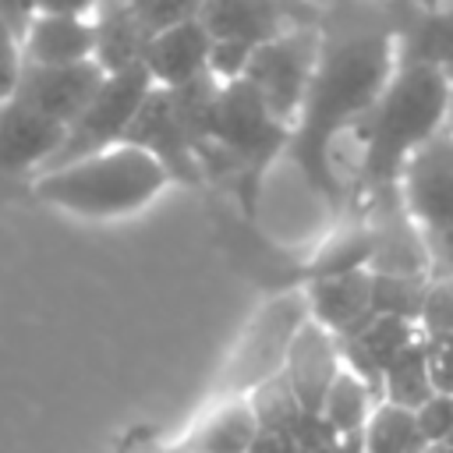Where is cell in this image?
<instances>
[{
	"mask_svg": "<svg viewBox=\"0 0 453 453\" xmlns=\"http://www.w3.org/2000/svg\"><path fill=\"white\" fill-rule=\"evenodd\" d=\"M396 71L389 18L375 25H350L333 32L322 25L319 60L294 120L287 159L301 170L304 184L340 219L350 212V184L336 166V142L357 127V120L382 96Z\"/></svg>",
	"mask_w": 453,
	"mask_h": 453,
	"instance_id": "6da1fadb",
	"label": "cell"
},
{
	"mask_svg": "<svg viewBox=\"0 0 453 453\" xmlns=\"http://www.w3.org/2000/svg\"><path fill=\"white\" fill-rule=\"evenodd\" d=\"M449 78L439 67H396L382 96L357 120V170L350 177V212L400 195L407 159L446 131Z\"/></svg>",
	"mask_w": 453,
	"mask_h": 453,
	"instance_id": "7a4b0ae2",
	"label": "cell"
},
{
	"mask_svg": "<svg viewBox=\"0 0 453 453\" xmlns=\"http://www.w3.org/2000/svg\"><path fill=\"white\" fill-rule=\"evenodd\" d=\"M294 124L280 120L265 99L241 78L219 88L212 142L198 152L205 184L223 188L244 219H258L262 180L290 149Z\"/></svg>",
	"mask_w": 453,
	"mask_h": 453,
	"instance_id": "3957f363",
	"label": "cell"
},
{
	"mask_svg": "<svg viewBox=\"0 0 453 453\" xmlns=\"http://www.w3.org/2000/svg\"><path fill=\"white\" fill-rule=\"evenodd\" d=\"M166 184H170V173L145 149L120 142L96 156L74 159L60 170L39 173L32 191L35 198L64 212L110 219V216H127L149 205Z\"/></svg>",
	"mask_w": 453,
	"mask_h": 453,
	"instance_id": "277c9868",
	"label": "cell"
},
{
	"mask_svg": "<svg viewBox=\"0 0 453 453\" xmlns=\"http://www.w3.org/2000/svg\"><path fill=\"white\" fill-rule=\"evenodd\" d=\"M149 92H152V78H149L145 64L106 74L99 92L88 99V106L67 124V134H64L60 149L53 152V159L39 173L60 170L74 159H85V156H96L110 145H120L127 124L134 120V113H138V106L145 103Z\"/></svg>",
	"mask_w": 453,
	"mask_h": 453,
	"instance_id": "5b68a950",
	"label": "cell"
},
{
	"mask_svg": "<svg viewBox=\"0 0 453 453\" xmlns=\"http://www.w3.org/2000/svg\"><path fill=\"white\" fill-rule=\"evenodd\" d=\"M319 46H322V28H294L251 50L244 81L287 124H294L301 113V103L319 60Z\"/></svg>",
	"mask_w": 453,
	"mask_h": 453,
	"instance_id": "8992f818",
	"label": "cell"
},
{
	"mask_svg": "<svg viewBox=\"0 0 453 453\" xmlns=\"http://www.w3.org/2000/svg\"><path fill=\"white\" fill-rule=\"evenodd\" d=\"M202 25L212 39L262 46L294 28H322L326 11L315 0H202Z\"/></svg>",
	"mask_w": 453,
	"mask_h": 453,
	"instance_id": "52a82bcc",
	"label": "cell"
},
{
	"mask_svg": "<svg viewBox=\"0 0 453 453\" xmlns=\"http://www.w3.org/2000/svg\"><path fill=\"white\" fill-rule=\"evenodd\" d=\"M400 198L421 230V241L453 234V134L439 131L403 166Z\"/></svg>",
	"mask_w": 453,
	"mask_h": 453,
	"instance_id": "ba28073f",
	"label": "cell"
},
{
	"mask_svg": "<svg viewBox=\"0 0 453 453\" xmlns=\"http://www.w3.org/2000/svg\"><path fill=\"white\" fill-rule=\"evenodd\" d=\"M304 319H308L304 294L301 290H287L251 322V329L241 340L234 361L226 365V372L237 375V382H234L237 396H248L258 382H265L269 375L283 372L287 347H290V340H294V333H297V326Z\"/></svg>",
	"mask_w": 453,
	"mask_h": 453,
	"instance_id": "9c48e42d",
	"label": "cell"
},
{
	"mask_svg": "<svg viewBox=\"0 0 453 453\" xmlns=\"http://www.w3.org/2000/svg\"><path fill=\"white\" fill-rule=\"evenodd\" d=\"M124 142L134 145V149H145L166 173L170 180L177 184H188V188H202L205 184V173L198 166V156L173 113V103H170V92L152 85V92L145 96V103L138 106L134 120L127 124L124 131Z\"/></svg>",
	"mask_w": 453,
	"mask_h": 453,
	"instance_id": "30bf717a",
	"label": "cell"
},
{
	"mask_svg": "<svg viewBox=\"0 0 453 453\" xmlns=\"http://www.w3.org/2000/svg\"><path fill=\"white\" fill-rule=\"evenodd\" d=\"M106 71L96 60H81V64H21L18 85H14V99H21L25 106L39 110L42 117L57 120V124H71L88 99L99 92Z\"/></svg>",
	"mask_w": 453,
	"mask_h": 453,
	"instance_id": "8fae6325",
	"label": "cell"
},
{
	"mask_svg": "<svg viewBox=\"0 0 453 453\" xmlns=\"http://www.w3.org/2000/svg\"><path fill=\"white\" fill-rule=\"evenodd\" d=\"M393 28V50L396 67H439L446 71L453 64V7H418L411 0H400L389 14Z\"/></svg>",
	"mask_w": 453,
	"mask_h": 453,
	"instance_id": "7c38bea8",
	"label": "cell"
},
{
	"mask_svg": "<svg viewBox=\"0 0 453 453\" xmlns=\"http://www.w3.org/2000/svg\"><path fill=\"white\" fill-rule=\"evenodd\" d=\"M340 347H336V336L329 329H322L319 322L304 319L287 347V357H283V375L297 396V403L308 411V414H319L322 411V400L340 372Z\"/></svg>",
	"mask_w": 453,
	"mask_h": 453,
	"instance_id": "4fadbf2b",
	"label": "cell"
},
{
	"mask_svg": "<svg viewBox=\"0 0 453 453\" xmlns=\"http://www.w3.org/2000/svg\"><path fill=\"white\" fill-rule=\"evenodd\" d=\"M67 127L42 117L39 110L25 106L21 99L0 103V170L21 173V170H42L53 152L60 149Z\"/></svg>",
	"mask_w": 453,
	"mask_h": 453,
	"instance_id": "5bb4252c",
	"label": "cell"
},
{
	"mask_svg": "<svg viewBox=\"0 0 453 453\" xmlns=\"http://www.w3.org/2000/svg\"><path fill=\"white\" fill-rule=\"evenodd\" d=\"M209 50H212L209 28L202 25V18H191V21H180L166 32L152 35L142 64H145L152 85L177 88L209 71Z\"/></svg>",
	"mask_w": 453,
	"mask_h": 453,
	"instance_id": "9a60e30c",
	"label": "cell"
},
{
	"mask_svg": "<svg viewBox=\"0 0 453 453\" xmlns=\"http://www.w3.org/2000/svg\"><path fill=\"white\" fill-rule=\"evenodd\" d=\"M304 304H308V319L319 322L322 329H329L336 340L357 333L372 311V273L368 269H354V273H340V276H322L311 280L308 287H301Z\"/></svg>",
	"mask_w": 453,
	"mask_h": 453,
	"instance_id": "2e32d148",
	"label": "cell"
},
{
	"mask_svg": "<svg viewBox=\"0 0 453 453\" xmlns=\"http://www.w3.org/2000/svg\"><path fill=\"white\" fill-rule=\"evenodd\" d=\"M96 57L92 18L78 14H32L21 32V60L25 64H81Z\"/></svg>",
	"mask_w": 453,
	"mask_h": 453,
	"instance_id": "e0dca14e",
	"label": "cell"
},
{
	"mask_svg": "<svg viewBox=\"0 0 453 453\" xmlns=\"http://www.w3.org/2000/svg\"><path fill=\"white\" fill-rule=\"evenodd\" d=\"M92 32H96V64L106 74L138 67L149 46V32L127 7V0H99L92 11Z\"/></svg>",
	"mask_w": 453,
	"mask_h": 453,
	"instance_id": "ac0fdd59",
	"label": "cell"
},
{
	"mask_svg": "<svg viewBox=\"0 0 453 453\" xmlns=\"http://www.w3.org/2000/svg\"><path fill=\"white\" fill-rule=\"evenodd\" d=\"M258 435V418L248 403V396L223 400L191 435V453H248V446Z\"/></svg>",
	"mask_w": 453,
	"mask_h": 453,
	"instance_id": "d6986e66",
	"label": "cell"
},
{
	"mask_svg": "<svg viewBox=\"0 0 453 453\" xmlns=\"http://www.w3.org/2000/svg\"><path fill=\"white\" fill-rule=\"evenodd\" d=\"M365 449L368 453H428L418 418L407 407H396L389 400H379L365 421Z\"/></svg>",
	"mask_w": 453,
	"mask_h": 453,
	"instance_id": "ffe728a7",
	"label": "cell"
},
{
	"mask_svg": "<svg viewBox=\"0 0 453 453\" xmlns=\"http://www.w3.org/2000/svg\"><path fill=\"white\" fill-rule=\"evenodd\" d=\"M375 403H379V396H375L347 365H340V372H336V379H333V386H329V393H326L319 414H322L340 435H361V432H365V421H368V414H372Z\"/></svg>",
	"mask_w": 453,
	"mask_h": 453,
	"instance_id": "44dd1931",
	"label": "cell"
},
{
	"mask_svg": "<svg viewBox=\"0 0 453 453\" xmlns=\"http://www.w3.org/2000/svg\"><path fill=\"white\" fill-rule=\"evenodd\" d=\"M428 396H435L432 389V375H428V361H425V343L414 340L407 350H400L386 372H382V400L418 411Z\"/></svg>",
	"mask_w": 453,
	"mask_h": 453,
	"instance_id": "7402d4cb",
	"label": "cell"
},
{
	"mask_svg": "<svg viewBox=\"0 0 453 453\" xmlns=\"http://www.w3.org/2000/svg\"><path fill=\"white\" fill-rule=\"evenodd\" d=\"M432 276H389V273H372V315H400L418 322L425 308Z\"/></svg>",
	"mask_w": 453,
	"mask_h": 453,
	"instance_id": "603a6c76",
	"label": "cell"
},
{
	"mask_svg": "<svg viewBox=\"0 0 453 453\" xmlns=\"http://www.w3.org/2000/svg\"><path fill=\"white\" fill-rule=\"evenodd\" d=\"M248 403H251V411L258 418V428H283V432H290L297 425V418L304 414V407L297 403V396H294V389H290L283 372H276L265 382H258L248 393Z\"/></svg>",
	"mask_w": 453,
	"mask_h": 453,
	"instance_id": "cb8c5ba5",
	"label": "cell"
},
{
	"mask_svg": "<svg viewBox=\"0 0 453 453\" xmlns=\"http://www.w3.org/2000/svg\"><path fill=\"white\" fill-rule=\"evenodd\" d=\"M127 7L134 11V18L149 32V39L202 14V0H127Z\"/></svg>",
	"mask_w": 453,
	"mask_h": 453,
	"instance_id": "d4e9b609",
	"label": "cell"
},
{
	"mask_svg": "<svg viewBox=\"0 0 453 453\" xmlns=\"http://www.w3.org/2000/svg\"><path fill=\"white\" fill-rule=\"evenodd\" d=\"M414 418H418V432H421L428 449H439V446L453 442V396H446V393L428 396L414 411Z\"/></svg>",
	"mask_w": 453,
	"mask_h": 453,
	"instance_id": "484cf974",
	"label": "cell"
},
{
	"mask_svg": "<svg viewBox=\"0 0 453 453\" xmlns=\"http://www.w3.org/2000/svg\"><path fill=\"white\" fill-rule=\"evenodd\" d=\"M432 389L453 396V333H421Z\"/></svg>",
	"mask_w": 453,
	"mask_h": 453,
	"instance_id": "4316f807",
	"label": "cell"
},
{
	"mask_svg": "<svg viewBox=\"0 0 453 453\" xmlns=\"http://www.w3.org/2000/svg\"><path fill=\"white\" fill-rule=\"evenodd\" d=\"M290 435H294L297 453H336L340 449V439H343L322 414H308V411L297 418V425L290 428Z\"/></svg>",
	"mask_w": 453,
	"mask_h": 453,
	"instance_id": "83f0119b",
	"label": "cell"
},
{
	"mask_svg": "<svg viewBox=\"0 0 453 453\" xmlns=\"http://www.w3.org/2000/svg\"><path fill=\"white\" fill-rule=\"evenodd\" d=\"M421 333H453V280H432L418 319Z\"/></svg>",
	"mask_w": 453,
	"mask_h": 453,
	"instance_id": "f1b7e54d",
	"label": "cell"
},
{
	"mask_svg": "<svg viewBox=\"0 0 453 453\" xmlns=\"http://www.w3.org/2000/svg\"><path fill=\"white\" fill-rule=\"evenodd\" d=\"M21 35L0 18V103L14 96L18 74H21Z\"/></svg>",
	"mask_w": 453,
	"mask_h": 453,
	"instance_id": "f546056e",
	"label": "cell"
},
{
	"mask_svg": "<svg viewBox=\"0 0 453 453\" xmlns=\"http://www.w3.org/2000/svg\"><path fill=\"white\" fill-rule=\"evenodd\" d=\"M248 453H297V446H294V435L283 428H258Z\"/></svg>",
	"mask_w": 453,
	"mask_h": 453,
	"instance_id": "4dcf8cb0",
	"label": "cell"
},
{
	"mask_svg": "<svg viewBox=\"0 0 453 453\" xmlns=\"http://www.w3.org/2000/svg\"><path fill=\"white\" fill-rule=\"evenodd\" d=\"M32 14H35V0H0V18L21 35L25 32V25L32 21Z\"/></svg>",
	"mask_w": 453,
	"mask_h": 453,
	"instance_id": "1f68e13d",
	"label": "cell"
},
{
	"mask_svg": "<svg viewBox=\"0 0 453 453\" xmlns=\"http://www.w3.org/2000/svg\"><path fill=\"white\" fill-rule=\"evenodd\" d=\"M99 0H35V14H78V18H92Z\"/></svg>",
	"mask_w": 453,
	"mask_h": 453,
	"instance_id": "d6a6232c",
	"label": "cell"
},
{
	"mask_svg": "<svg viewBox=\"0 0 453 453\" xmlns=\"http://www.w3.org/2000/svg\"><path fill=\"white\" fill-rule=\"evenodd\" d=\"M336 453H368V449H365V432H361V435H343Z\"/></svg>",
	"mask_w": 453,
	"mask_h": 453,
	"instance_id": "836d02e7",
	"label": "cell"
},
{
	"mask_svg": "<svg viewBox=\"0 0 453 453\" xmlns=\"http://www.w3.org/2000/svg\"><path fill=\"white\" fill-rule=\"evenodd\" d=\"M446 131L453 134V88H449V110H446Z\"/></svg>",
	"mask_w": 453,
	"mask_h": 453,
	"instance_id": "e575fe53",
	"label": "cell"
},
{
	"mask_svg": "<svg viewBox=\"0 0 453 453\" xmlns=\"http://www.w3.org/2000/svg\"><path fill=\"white\" fill-rule=\"evenodd\" d=\"M411 4H418V7H442V4H449V0H411Z\"/></svg>",
	"mask_w": 453,
	"mask_h": 453,
	"instance_id": "d590c367",
	"label": "cell"
},
{
	"mask_svg": "<svg viewBox=\"0 0 453 453\" xmlns=\"http://www.w3.org/2000/svg\"><path fill=\"white\" fill-rule=\"evenodd\" d=\"M428 453H453V442L449 446H439V449H428Z\"/></svg>",
	"mask_w": 453,
	"mask_h": 453,
	"instance_id": "8d00e7d4",
	"label": "cell"
},
{
	"mask_svg": "<svg viewBox=\"0 0 453 453\" xmlns=\"http://www.w3.org/2000/svg\"><path fill=\"white\" fill-rule=\"evenodd\" d=\"M446 78H449V85H453V64H449V67H446Z\"/></svg>",
	"mask_w": 453,
	"mask_h": 453,
	"instance_id": "74e56055",
	"label": "cell"
}]
</instances>
